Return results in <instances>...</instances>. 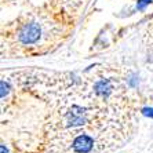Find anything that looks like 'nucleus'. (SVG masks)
I'll return each mask as SVG.
<instances>
[{"label": "nucleus", "mask_w": 153, "mask_h": 153, "mask_svg": "<svg viewBox=\"0 0 153 153\" xmlns=\"http://www.w3.org/2000/svg\"><path fill=\"white\" fill-rule=\"evenodd\" d=\"M146 114H149V116H152V117H153V109H149V111H146Z\"/></svg>", "instance_id": "nucleus-5"}, {"label": "nucleus", "mask_w": 153, "mask_h": 153, "mask_svg": "<svg viewBox=\"0 0 153 153\" xmlns=\"http://www.w3.org/2000/svg\"><path fill=\"white\" fill-rule=\"evenodd\" d=\"M111 90H112L111 83L108 82V80H102V82H100L95 85L97 94H100V95H102V97H106L108 94L111 93Z\"/></svg>", "instance_id": "nucleus-3"}, {"label": "nucleus", "mask_w": 153, "mask_h": 153, "mask_svg": "<svg viewBox=\"0 0 153 153\" xmlns=\"http://www.w3.org/2000/svg\"><path fill=\"white\" fill-rule=\"evenodd\" d=\"M85 121V112L80 108L75 106L71 112L68 113V123L72 126H77V124H83Z\"/></svg>", "instance_id": "nucleus-2"}, {"label": "nucleus", "mask_w": 153, "mask_h": 153, "mask_svg": "<svg viewBox=\"0 0 153 153\" xmlns=\"http://www.w3.org/2000/svg\"><path fill=\"white\" fill-rule=\"evenodd\" d=\"M150 1H152V0H138V8H141V10H142L146 4H149Z\"/></svg>", "instance_id": "nucleus-4"}, {"label": "nucleus", "mask_w": 153, "mask_h": 153, "mask_svg": "<svg viewBox=\"0 0 153 153\" xmlns=\"http://www.w3.org/2000/svg\"><path fill=\"white\" fill-rule=\"evenodd\" d=\"M93 146V139L88 135H79L73 142V149L79 153H87Z\"/></svg>", "instance_id": "nucleus-1"}, {"label": "nucleus", "mask_w": 153, "mask_h": 153, "mask_svg": "<svg viewBox=\"0 0 153 153\" xmlns=\"http://www.w3.org/2000/svg\"><path fill=\"white\" fill-rule=\"evenodd\" d=\"M1 153H7V150H4V146H1Z\"/></svg>", "instance_id": "nucleus-6"}]
</instances>
